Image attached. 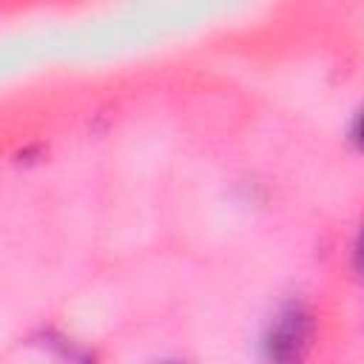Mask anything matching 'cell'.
<instances>
[{"mask_svg": "<svg viewBox=\"0 0 364 364\" xmlns=\"http://www.w3.org/2000/svg\"><path fill=\"white\" fill-rule=\"evenodd\" d=\"M307 338H310V313L304 310V304L293 301L282 307L264 338L267 361L270 364H301L307 353Z\"/></svg>", "mask_w": 364, "mask_h": 364, "instance_id": "obj_1", "label": "cell"}]
</instances>
